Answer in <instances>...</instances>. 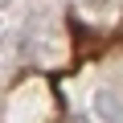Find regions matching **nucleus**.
I'll list each match as a JSON object with an SVG mask.
<instances>
[{
  "label": "nucleus",
  "mask_w": 123,
  "mask_h": 123,
  "mask_svg": "<svg viewBox=\"0 0 123 123\" xmlns=\"http://www.w3.org/2000/svg\"><path fill=\"white\" fill-rule=\"evenodd\" d=\"M90 4H111V0H90Z\"/></svg>",
  "instance_id": "1"
}]
</instances>
